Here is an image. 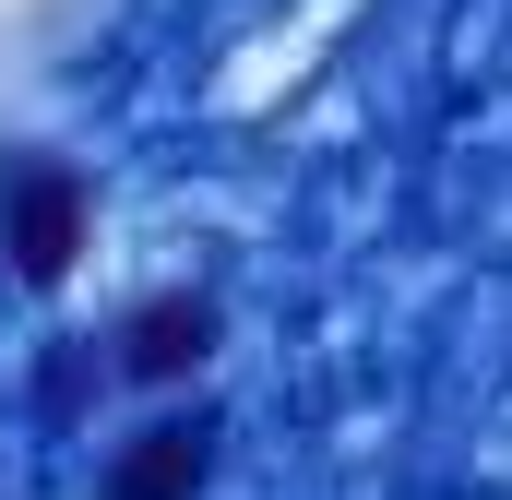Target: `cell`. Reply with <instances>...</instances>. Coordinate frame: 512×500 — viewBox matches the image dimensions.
Wrapping results in <instances>:
<instances>
[{"label": "cell", "mask_w": 512, "mask_h": 500, "mask_svg": "<svg viewBox=\"0 0 512 500\" xmlns=\"http://www.w3.org/2000/svg\"><path fill=\"white\" fill-rule=\"evenodd\" d=\"M215 334H227L215 286H143L120 322H108V381H131V393H179V381L215 358Z\"/></svg>", "instance_id": "obj_2"}, {"label": "cell", "mask_w": 512, "mask_h": 500, "mask_svg": "<svg viewBox=\"0 0 512 500\" xmlns=\"http://www.w3.org/2000/svg\"><path fill=\"white\" fill-rule=\"evenodd\" d=\"M215 405H179V417H143L120 453L96 465V500H203V477H215Z\"/></svg>", "instance_id": "obj_3"}, {"label": "cell", "mask_w": 512, "mask_h": 500, "mask_svg": "<svg viewBox=\"0 0 512 500\" xmlns=\"http://www.w3.org/2000/svg\"><path fill=\"white\" fill-rule=\"evenodd\" d=\"M84 239H96L84 167L48 155V143H12V155H0V250H12V274H24V286H60V274L84 262Z\"/></svg>", "instance_id": "obj_1"}]
</instances>
